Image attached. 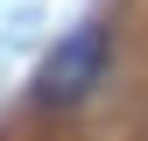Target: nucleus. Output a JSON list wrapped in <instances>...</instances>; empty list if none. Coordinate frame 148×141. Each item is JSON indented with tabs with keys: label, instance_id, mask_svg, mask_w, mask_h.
<instances>
[{
	"label": "nucleus",
	"instance_id": "obj_1",
	"mask_svg": "<svg viewBox=\"0 0 148 141\" xmlns=\"http://www.w3.org/2000/svg\"><path fill=\"white\" fill-rule=\"evenodd\" d=\"M106 57H113V28L106 21H85V28H71L57 49L42 57V70H35V85H28V99L42 106V113H71L92 85L106 78Z\"/></svg>",
	"mask_w": 148,
	"mask_h": 141
}]
</instances>
